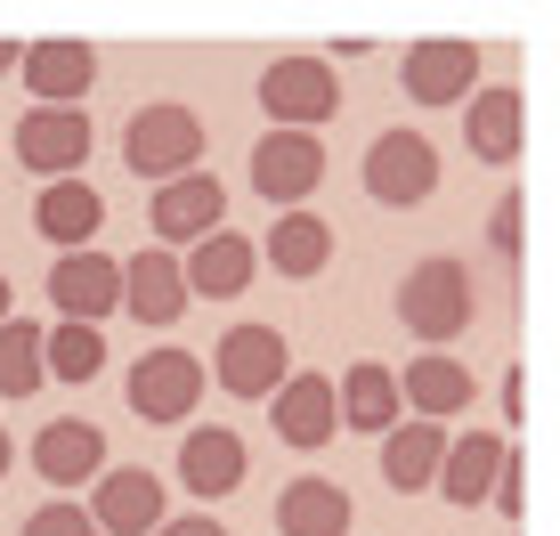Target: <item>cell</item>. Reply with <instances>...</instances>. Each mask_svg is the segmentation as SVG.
<instances>
[{"instance_id": "7402d4cb", "label": "cell", "mask_w": 560, "mask_h": 536, "mask_svg": "<svg viewBox=\"0 0 560 536\" xmlns=\"http://www.w3.org/2000/svg\"><path fill=\"white\" fill-rule=\"evenodd\" d=\"M268 407H277V439H284V447H301V455H308V447H325V439L341 431V415H334V382H325V374H284Z\"/></svg>"}, {"instance_id": "44dd1931", "label": "cell", "mask_w": 560, "mask_h": 536, "mask_svg": "<svg viewBox=\"0 0 560 536\" xmlns=\"http://www.w3.org/2000/svg\"><path fill=\"white\" fill-rule=\"evenodd\" d=\"M398 407H415V423H455L463 407H471V366L463 358H407V374H398Z\"/></svg>"}, {"instance_id": "2e32d148", "label": "cell", "mask_w": 560, "mask_h": 536, "mask_svg": "<svg viewBox=\"0 0 560 536\" xmlns=\"http://www.w3.org/2000/svg\"><path fill=\"white\" fill-rule=\"evenodd\" d=\"M512 464V439L504 431H463V439H447V455H439V496H447V504H488L495 496V471Z\"/></svg>"}, {"instance_id": "cb8c5ba5", "label": "cell", "mask_w": 560, "mask_h": 536, "mask_svg": "<svg viewBox=\"0 0 560 536\" xmlns=\"http://www.w3.org/2000/svg\"><path fill=\"white\" fill-rule=\"evenodd\" d=\"M334 415H341V431H390L398 423V374L382 366V358H358L350 374L334 382Z\"/></svg>"}, {"instance_id": "d6a6232c", "label": "cell", "mask_w": 560, "mask_h": 536, "mask_svg": "<svg viewBox=\"0 0 560 536\" xmlns=\"http://www.w3.org/2000/svg\"><path fill=\"white\" fill-rule=\"evenodd\" d=\"M0 317H16V293H9V277H0Z\"/></svg>"}, {"instance_id": "836d02e7", "label": "cell", "mask_w": 560, "mask_h": 536, "mask_svg": "<svg viewBox=\"0 0 560 536\" xmlns=\"http://www.w3.org/2000/svg\"><path fill=\"white\" fill-rule=\"evenodd\" d=\"M0 73H16V42H0Z\"/></svg>"}, {"instance_id": "5b68a950", "label": "cell", "mask_w": 560, "mask_h": 536, "mask_svg": "<svg viewBox=\"0 0 560 536\" xmlns=\"http://www.w3.org/2000/svg\"><path fill=\"white\" fill-rule=\"evenodd\" d=\"M171 521V488L147 464H106L90 480V528L98 536H154Z\"/></svg>"}, {"instance_id": "8fae6325", "label": "cell", "mask_w": 560, "mask_h": 536, "mask_svg": "<svg viewBox=\"0 0 560 536\" xmlns=\"http://www.w3.org/2000/svg\"><path fill=\"white\" fill-rule=\"evenodd\" d=\"M220 220H228V187L211 179V171H187V179L154 187V203H147V228H154V244H163V253L203 244Z\"/></svg>"}, {"instance_id": "1f68e13d", "label": "cell", "mask_w": 560, "mask_h": 536, "mask_svg": "<svg viewBox=\"0 0 560 536\" xmlns=\"http://www.w3.org/2000/svg\"><path fill=\"white\" fill-rule=\"evenodd\" d=\"M154 536H228L220 521H211V512H179V521H163Z\"/></svg>"}, {"instance_id": "484cf974", "label": "cell", "mask_w": 560, "mask_h": 536, "mask_svg": "<svg viewBox=\"0 0 560 536\" xmlns=\"http://www.w3.org/2000/svg\"><path fill=\"white\" fill-rule=\"evenodd\" d=\"M439 455H447V423H390L382 431V480L415 496L439 480Z\"/></svg>"}, {"instance_id": "5bb4252c", "label": "cell", "mask_w": 560, "mask_h": 536, "mask_svg": "<svg viewBox=\"0 0 560 536\" xmlns=\"http://www.w3.org/2000/svg\"><path fill=\"white\" fill-rule=\"evenodd\" d=\"M244 471H253V455H244V439L228 423H196L179 439V488L196 496V504H220V496L244 488Z\"/></svg>"}, {"instance_id": "4dcf8cb0", "label": "cell", "mask_w": 560, "mask_h": 536, "mask_svg": "<svg viewBox=\"0 0 560 536\" xmlns=\"http://www.w3.org/2000/svg\"><path fill=\"white\" fill-rule=\"evenodd\" d=\"M520 488H528V471H520V455H512V464L495 471V496H488V504L504 512V521H520V504H528V496H520Z\"/></svg>"}, {"instance_id": "277c9868", "label": "cell", "mask_w": 560, "mask_h": 536, "mask_svg": "<svg viewBox=\"0 0 560 536\" xmlns=\"http://www.w3.org/2000/svg\"><path fill=\"white\" fill-rule=\"evenodd\" d=\"M260 106L268 130H317L341 114V82H334V57H277L260 73Z\"/></svg>"}, {"instance_id": "7c38bea8", "label": "cell", "mask_w": 560, "mask_h": 536, "mask_svg": "<svg viewBox=\"0 0 560 536\" xmlns=\"http://www.w3.org/2000/svg\"><path fill=\"white\" fill-rule=\"evenodd\" d=\"M16 73H25L33 106H73V98H90V82H98V49L66 42V33H42V42L16 49Z\"/></svg>"}, {"instance_id": "d6986e66", "label": "cell", "mask_w": 560, "mask_h": 536, "mask_svg": "<svg viewBox=\"0 0 560 536\" xmlns=\"http://www.w3.org/2000/svg\"><path fill=\"white\" fill-rule=\"evenodd\" d=\"M122 310L139 325H179L187 317V277H179V253L147 244L139 260H122Z\"/></svg>"}, {"instance_id": "83f0119b", "label": "cell", "mask_w": 560, "mask_h": 536, "mask_svg": "<svg viewBox=\"0 0 560 536\" xmlns=\"http://www.w3.org/2000/svg\"><path fill=\"white\" fill-rule=\"evenodd\" d=\"M42 382H49L42 325H33V317H0V398H33Z\"/></svg>"}, {"instance_id": "d4e9b609", "label": "cell", "mask_w": 560, "mask_h": 536, "mask_svg": "<svg viewBox=\"0 0 560 536\" xmlns=\"http://www.w3.org/2000/svg\"><path fill=\"white\" fill-rule=\"evenodd\" d=\"M260 260L277 268V277H325V260H334V220H317V212H277Z\"/></svg>"}, {"instance_id": "ac0fdd59", "label": "cell", "mask_w": 560, "mask_h": 536, "mask_svg": "<svg viewBox=\"0 0 560 536\" xmlns=\"http://www.w3.org/2000/svg\"><path fill=\"white\" fill-rule=\"evenodd\" d=\"M33 471H42L49 488H90V480L106 471V431L82 423V415L42 423V439H33Z\"/></svg>"}, {"instance_id": "e0dca14e", "label": "cell", "mask_w": 560, "mask_h": 536, "mask_svg": "<svg viewBox=\"0 0 560 536\" xmlns=\"http://www.w3.org/2000/svg\"><path fill=\"white\" fill-rule=\"evenodd\" d=\"M33 228L57 244V253H90L106 228V196L90 179H49L42 196H33Z\"/></svg>"}, {"instance_id": "30bf717a", "label": "cell", "mask_w": 560, "mask_h": 536, "mask_svg": "<svg viewBox=\"0 0 560 536\" xmlns=\"http://www.w3.org/2000/svg\"><path fill=\"white\" fill-rule=\"evenodd\" d=\"M16 163L42 171V187L49 179H82V163H90V114L82 106H33L25 123H16Z\"/></svg>"}, {"instance_id": "6da1fadb", "label": "cell", "mask_w": 560, "mask_h": 536, "mask_svg": "<svg viewBox=\"0 0 560 536\" xmlns=\"http://www.w3.org/2000/svg\"><path fill=\"white\" fill-rule=\"evenodd\" d=\"M479 317V293H471V268L447 260V253H431V260H415L407 268V284H398V325H407L415 341H455L463 325Z\"/></svg>"}, {"instance_id": "ffe728a7", "label": "cell", "mask_w": 560, "mask_h": 536, "mask_svg": "<svg viewBox=\"0 0 560 536\" xmlns=\"http://www.w3.org/2000/svg\"><path fill=\"white\" fill-rule=\"evenodd\" d=\"M253 268H260V253L236 236V228H211L203 244H187L179 277H187V301H196V293H211V301H236L244 284H253Z\"/></svg>"}, {"instance_id": "4fadbf2b", "label": "cell", "mask_w": 560, "mask_h": 536, "mask_svg": "<svg viewBox=\"0 0 560 536\" xmlns=\"http://www.w3.org/2000/svg\"><path fill=\"white\" fill-rule=\"evenodd\" d=\"M49 301H57L66 325H98L106 310H122V260H106L98 244H90V253H57Z\"/></svg>"}, {"instance_id": "e575fe53", "label": "cell", "mask_w": 560, "mask_h": 536, "mask_svg": "<svg viewBox=\"0 0 560 536\" xmlns=\"http://www.w3.org/2000/svg\"><path fill=\"white\" fill-rule=\"evenodd\" d=\"M9 455H16V447H9V431H0V480H9Z\"/></svg>"}, {"instance_id": "4316f807", "label": "cell", "mask_w": 560, "mask_h": 536, "mask_svg": "<svg viewBox=\"0 0 560 536\" xmlns=\"http://www.w3.org/2000/svg\"><path fill=\"white\" fill-rule=\"evenodd\" d=\"M42 366H49V382H98L106 334L98 325H42Z\"/></svg>"}, {"instance_id": "7a4b0ae2", "label": "cell", "mask_w": 560, "mask_h": 536, "mask_svg": "<svg viewBox=\"0 0 560 536\" xmlns=\"http://www.w3.org/2000/svg\"><path fill=\"white\" fill-rule=\"evenodd\" d=\"M122 163L139 171V179L154 187H171V179H187V171L203 163V123H196V106H139L122 123Z\"/></svg>"}, {"instance_id": "603a6c76", "label": "cell", "mask_w": 560, "mask_h": 536, "mask_svg": "<svg viewBox=\"0 0 560 536\" xmlns=\"http://www.w3.org/2000/svg\"><path fill=\"white\" fill-rule=\"evenodd\" d=\"M350 521H358L350 488H341V480H317V471L277 496V536H350Z\"/></svg>"}, {"instance_id": "f1b7e54d", "label": "cell", "mask_w": 560, "mask_h": 536, "mask_svg": "<svg viewBox=\"0 0 560 536\" xmlns=\"http://www.w3.org/2000/svg\"><path fill=\"white\" fill-rule=\"evenodd\" d=\"M25 536H98V528H90L82 504H66V496H57V504H42V512L25 521Z\"/></svg>"}, {"instance_id": "ba28073f", "label": "cell", "mask_w": 560, "mask_h": 536, "mask_svg": "<svg viewBox=\"0 0 560 536\" xmlns=\"http://www.w3.org/2000/svg\"><path fill=\"white\" fill-rule=\"evenodd\" d=\"M122 391H130L139 423H187L196 398H203V358L196 350H147V358H130Z\"/></svg>"}, {"instance_id": "52a82bcc", "label": "cell", "mask_w": 560, "mask_h": 536, "mask_svg": "<svg viewBox=\"0 0 560 536\" xmlns=\"http://www.w3.org/2000/svg\"><path fill=\"white\" fill-rule=\"evenodd\" d=\"M325 179V147L317 130H268L253 147V196L277 203V212H308V196H317Z\"/></svg>"}, {"instance_id": "9c48e42d", "label": "cell", "mask_w": 560, "mask_h": 536, "mask_svg": "<svg viewBox=\"0 0 560 536\" xmlns=\"http://www.w3.org/2000/svg\"><path fill=\"white\" fill-rule=\"evenodd\" d=\"M398 82H407L415 106H463L479 90V42H455V33H431L398 57Z\"/></svg>"}, {"instance_id": "f546056e", "label": "cell", "mask_w": 560, "mask_h": 536, "mask_svg": "<svg viewBox=\"0 0 560 536\" xmlns=\"http://www.w3.org/2000/svg\"><path fill=\"white\" fill-rule=\"evenodd\" d=\"M520 220H528V212H520V196H504V203H495V212H488V244H495V253H520Z\"/></svg>"}, {"instance_id": "3957f363", "label": "cell", "mask_w": 560, "mask_h": 536, "mask_svg": "<svg viewBox=\"0 0 560 536\" xmlns=\"http://www.w3.org/2000/svg\"><path fill=\"white\" fill-rule=\"evenodd\" d=\"M365 196L382 203V212H415V203L439 196V147L422 139V130H382L374 147H365Z\"/></svg>"}, {"instance_id": "9a60e30c", "label": "cell", "mask_w": 560, "mask_h": 536, "mask_svg": "<svg viewBox=\"0 0 560 536\" xmlns=\"http://www.w3.org/2000/svg\"><path fill=\"white\" fill-rule=\"evenodd\" d=\"M520 139H528V98L512 82H488L463 98V147L479 163H520Z\"/></svg>"}, {"instance_id": "8992f818", "label": "cell", "mask_w": 560, "mask_h": 536, "mask_svg": "<svg viewBox=\"0 0 560 536\" xmlns=\"http://www.w3.org/2000/svg\"><path fill=\"white\" fill-rule=\"evenodd\" d=\"M284 374H293V341L277 325H228L220 350H211V382L228 398H277Z\"/></svg>"}]
</instances>
